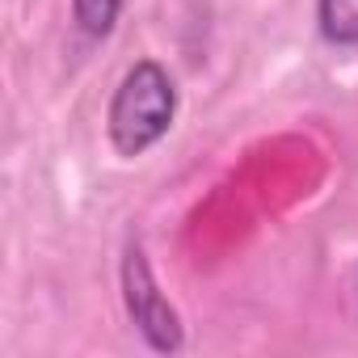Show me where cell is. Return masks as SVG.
Instances as JSON below:
<instances>
[{"mask_svg": "<svg viewBox=\"0 0 358 358\" xmlns=\"http://www.w3.org/2000/svg\"><path fill=\"white\" fill-rule=\"evenodd\" d=\"M177 118V85L156 59H135L106 110V135L118 156L135 160L148 148H156Z\"/></svg>", "mask_w": 358, "mask_h": 358, "instance_id": "1", "label": "cell"}, {"mask_svg": "<svg viewBox=\"0 0 358 358\" xmlns=\"http://www.w3.org/2000/svg\"><path fill=\"white\" fill-rule=\"evenodd\" d=\"M118 278H122L127 316H131V324L139 329V337H143L156 354H177V350H182V341H186L182 316H177V308H173V303L164 299V291L156 287L152 266H148V257H143L139 245H127Z\"/></svg>", "mask_w": 358, "mask_h": 358, "instance_id": "2", "label": "cell"}, {"mask_svg": "<svg viewBox=\"0 0 358 358\" xmlns=\"http://www.w3.org/2000/svg\"><path fill=\"white\" fill-rule=\"evenodd\" d=\"M316 30L333 47H358V0H316Z\"/></svg>", "mask_w": 358, "mask_h": 358, "instance_id": "3", "label": "cell"}, {"mask_svg": "<svg viewBox=\"0 0 358 358\" xmlns=\"http://www.w3.org/2000/svg\"><path fill=\"white\" fill-rule=\"evenodd\" d=\"M127 0H72V22L85 38H110Z\"/></svg>", "mask_w": 358, "mask_h": 358, "instance_id": "4", "label": "cell"}]
</instances>
